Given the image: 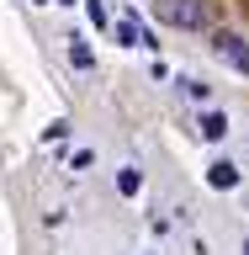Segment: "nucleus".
Masks as SVG:
<instances>
[{"mask_svg": "<svg viewBox=\"0 0 249 255\" xmlns=\"http://www.w3.org/2000/svg\"><path fill=\"white\" fill-rule=\"evenodd\" d=\"M32 5H37V0H32Z\"/></svg>", "mask_w": 249, "mask_h": 255, "instance_id": "6e6552de", "label": "nucleus"}, {"mask_svg": "<svg viewBox=\"0 0 249 255\" xmlns=\"http://www.w3.org/2000/svg\"><path fill=\"white\" fill-rule=\"evenodd\" d=\"M154 11H159V21H170V27H202L207 21L202 0H159Z\"/></svg>", "mask_w": 249, "mask_h": 255, "instance_id": "f257e3e1", "label": "nucleus"}, {"mask_svg": "<svg viewBox=\"0 0 249 255\" xmlns=\"http://www.w3.org/2000/svg\"><path fill=\"white\" fill-rule=\"evenodd\" d=\"M69 64H75V69H90V64H95V53L80 43V37H69Z\"/></svg>", "mask_w": 249, "mask_h": 255, "instance_id": "39448f33", "label": "nucleus"}, {"mask_svg": "<svg viewBox=\"0 0 249 255\" xmlns=\"http://www.w3.org/2000/svg\"><path fill=\"white\" fill-rule=\"evenodd\" d=\"M138 186H143V175L133 170V165H127V170H117V191H122V197H133Z\"/></svg>", "mask_w": 249, "mask_h": 255, "instance_id": "423d86ee", "label": "nucleus"}, {"mask_svg": "<svg viewBox=\"0 0 249 255\" xmlns=\"http://www.w3.org/2000/svg\"><path fill=\"white\" fill-rule=\"evenodd\" d=\"M218 59L249 75V43H244V37H234V32H223V37H218Z\"/></svg>", "mask_w": 249, "mask_h": 255, "instance_id": "f03ea898", "label": "nucleus"}, {"mask_svg": "<svg viewBox=\"0 0 249 255\" xmlns=\"http://www.w3.org/2000/svg\"><path fill=\"white\" fill-rule=\"evenodd\" d=\"M207 181L218 191H234L239 186V165H228V159H218V165H207Z\"/></svg>", "mask_w": 249, "mask_h": 255, "instance_id": "7ed1b4c3", "label": "nucleus"}, {"mask_svg": "<svg viewBox=\"0 0 249 255\" xmlns=\"http://www.w3.org/2000/svg\"><path fill=\"white\" fill-rule=\"evenodd\" d=\"M85 16H90L95 27H106V5H101V0H85Z\"/></svg>", "mask_w": 249, "mask_h": 255, "instance_id": "0eeeda50", "label": "nucleus"}, {"mask_svg": "<svg viewBox=\"0 0 249 255\" xmlns=\"http://www.w3.org/2000/svg\"><path fill=\"white\" fill-rule=\"evenodd\" d=\"M196 128H202L207 143H218L223 133H228V117H223V112H202V123H196Z\"/></svg>", "mask_w": 249, "mask_h": 255, "instance_id": "20e7f679", "label": "nucleus"}]
</instances>
